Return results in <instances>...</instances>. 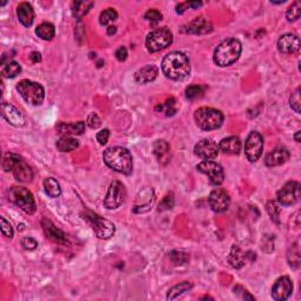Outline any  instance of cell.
I'll use <instances>...</instances> for the list:
<instances>
[{
  "label": "cell",
  "instance_id": "1",
  "mask_svg": "<svg viewBox=\"0 0 301 301\" xmlns=\"http://www.w3.org/2000/svg\"><path fill=\"white\" fill-rule=\"evenodd\" d=\"M162 70L167 78L184 80L191 72L190 60L182 52H171L163 59Z\"/></svg>",
  "mask_w": 301,
  "mask_h": 301
},
{
  "label": "cell",
  "instance_id": "2",
  "mask_svg": "<svg viewBox=\"0 0 301 301\" xmlns=\"http://www.w3.org/2000/svg\"><path fill=\"white\" fill-rule=\"evenodd\" d=\"M103 158L108 167L119 173L128 175L133 171V160L127 148L119 146L108 147L104 151Z\"/></svg>",
  "mask_w": 301,
  "mask_h": 301
},
{
  "label": "cell",
  "instance_id": "3",
  "mask_svg": "<svg viewBox=\"0 0 301 301\" xmlns=\"http://www.w3.org/2000/svg\"><path fill=\"white\" fill-rule=\"evenodd\" d=\"M243 46L242 43L235 38H228L225 39L216 46L214 51L213 60L216 65L220 67L231 66L234 64L236 60L239 59L240 54H242Z\"/></svg>",
  "mask_w": 301,
  "mask_h": 301
},
{
  "label": "cell",
  "instance_id": "4",
  "mask_svg": "<svg viewBox=\"0 0 301 301\" xmlns=\"http://www.w3.org/2000/svg\"><path fill=\"white\" fill-rule=\"evenodd\" d=\"M3 168L5 172H12L20 183H30L33 179V171L22 156L14 153H6L3 159Z\"/></svg>",
  "mask_w": 301,
  "mask_h": 301
},
{
  "label": "cell",
  "instance_id": "5",
  "mask_svg": "<svg viewBox=\"0 0 301 301\" xmlns=\"http://www.w3.org/2000/svg\"><path fill=\"white\" fill-rule=\"evenodd\" d=\"M194 119L196 125L204 131L216 130L223 125L224 114L222 111L215 110L211 107H202L198 108L194 113Z\"/></svg>",
  "mask_w": 301,
  "mask_h": 301
},
{
  "label": "cell",
  "instance_id": "6",
  "mask_svg": "<svg viewBox=\"0 0 301 301\" xmlns=\"http://www.w3.org/2000/svg\"><path fill=\"white\" fill-rule=\"evenodd\" d=\"M17 91L24 98V100L31 104V105H42L44 99H45V91H44L43 86L38 83L31 82V80L24 79L22 82H19L17 85Z\"/></svg>",
  "mask_w": 301,
  "mask_h": 301
},
{
  "label": "cell",
  "instance_id": "7",
  "mask_svg": "<svg viewBox=\"0 0 301 301\" xmlns=\"http://www.w3.org/2000/svg\"><path fill=\"white\" fill-rule=\"evenodd\" d=\"M173 42V33L167 27H160L148 33L145 45L148 52L155 53L166 49Z\"/></svg>",
  "mask_w": 301,
  "mask_h": 301
},
{
  "label": "cell",
  "instance_id": "8",
  "mask_svg": "<svg viewBox=\"0 0 301 301\" xmlns=\"http://www.w3.org/2000/svg\"><path fill=\"white\" fill-rule=\"evenodd\" d=\"M10 200L13 204L17 205L19 208L27 214H33L37 210L33 194L25 187L13 186L10 188Z\"/></svg>",
  "mask_w": 301,
  "mask_h": 301
},
{
  "label": "cell",
  "instance_id": "9",
  "mask_svg": "<svg viewBox=\"0 0 301 301\" xmlns=\"http://www.w3.org/2000/svg\"><path fill=\"white\" fill-rule=\"evenodd\" d=\"M84 218L91 224L95 235H97L99 239H108L114 234L115 226L113 223L110 222V220L104 219L102 216L93 213H88L84 216Z\"/></svg>",
  "mask_w": 301,
  "mask_h": 301
},
{
  "label": "cell",
  "instance_id": "10",
  "mask_svg": "<svg viewBox=\"0 0 301 301\" xmlns=\"http://www.w3.org/2000/svg\"><path fill=\"white\" fill-rule=\"evenodd\" d=\"M264 150V138L259 132L253 131L245 142V154L251 163L259 160Z\"/></svg>",
  "mask_w": 301,
  "mask_h": 301
},
{
  "label": "cell",
  "instance_id": "11",
  "mask_svg": "<svg viewBox=\"0 0 301 301\" xmlns=\"http://www.w3.org/2000/svg\"><path fill=\"white\" fill-rule=\"evenodd\" d=\"M126 196V191H125V186L120 183V182H115L112 183L110 185V188H108L106 198L104 200V205L107 210H115V208L120 207L125 200Z\"/></svg>",
  "mask_w": 301,
  "mask_h": 301
},
{
  "label": "cell",
  "instance_id": "12",
  "mask_svg": "<svg viewBox=\"0 0 301 301\" xmlns=\"http://www.w3.org/2000/svg\"><path fill=\"white\" fill-rule=\"evenodd\" d=\"M196 170H198L200 173L206 174L208 178H210V183L212 185H222L224 183L225 179V173L223 167L216 164L212 160H205V162H202L196 166Z\"/></svg>",
  "mask_w": 301,
  "mask_h": 301
},
{
  "label": "cell",
  "instance_id": "13",
  "mask_svg": "<svg viewBox=\"0 0 301 301\" xmlns=\"http://www.w3.org/2000/svg\"><path fill=\"white\" fill-rule=\"evenodd\" d=\"M155 203V194L152 187H144L135 196L133 212L134 213H146Z\"/></svg>",
  "mask_w": 301,
  "mask_h": 301
},
{
  "label": "cell",
  "instance_id": "14",
  "mask_svg": "<svg viewBox=\"0 0 301 301\" xmlns=\"http://www.w3.org/2000/svg\"><path fill=\"white\" fill-rule=\"evenodd\" d=\"M300 195V185L296 182H288L278 192V202L283 206H292L298 202Z\"/></svg>",
  "mask_w": 301,
  "mask_h": 301
},
{
  "label": "cell",
  "instance_id": "15",
  "mask_svg": "<svg viewBox=\"0 0 301 301\" xmlns=\"http://www.w3.org/2000/svg\"><path fill=\"white\" fill-rule=\"evenodd\" d=\"M208 204L212 210L216 213H224L228 210L231 204V196L224 188H215L211 192L210 198H208Z\"/></svg>",
  "mask_w": 301,
  "mask_h": 301
},
{
  "label": "cell",
  "instance_id": "16",
  "mask_svg": "<svg viewBox=\"0 0 301 301\" xmlns=\"http://www.w3.org/2000/svg\"><path fill=\"white\" fill-rule=\"evenodd\" d=\"M293 292V283L288 276H282L272 287V298L276 301H285Z\"/></svg>",
  "mask_w": 301,
  "mask_h": 301
},
{
  "label": "cell",
  "instance_id": "17",
  "mask_svg": "<svg viewBox=\"0 0 301 301\" xmlns=\"http://www.w3.org/2000/svg\"><path fill=\"white\" fill-rule=\"evenodd\" d=\"M194 153L199 158L205 160H211L216 158L219 153V146L211 139H203L196 144L194 147Z\"/></svg>",
  "mask_w": 301,
  "mask_h": 301
},
{
  "label": "cell",
  "instance_id": "18",
  "mask_svg": "<svg viewBox=\"0 0 301 301\" xmlns=\"http://www.w3.org/2000/svg\"><path fill=\"white\" fill-rule=\"evenodd\" d=\"M2 115L12 126L22 127L25 125V118L17 107L7 103L2 104Z\"/></svg>",
  "mask_w": 301,
  "mask_h": 301
},
{
  "label": "cell",
  "instance_id": "19",
  "mask_svg": "<svg viewBox=\"0 0 301 301\" xmlns=\"http://www.w3.org/2000/svg\"><path fill=\"white\" fill-rule=\"evenodd\" d=\"M290 152L286 147H276L265 156V165L268 167L284 165L290 159Z\"/></svg>",
  "mask_w": 301,
  "mask_h": 301
},
{
  "label": "cell",
  "instance_id": "20",
  "mask_svg": "<svg viewBox=\"0 0 301 301\" xmlns=\"http://www.w3.org/2000/svg\"><path fill=\"white\" fill-rule=\"evenodd\" d=\"M42 227H43L44 232H45L47 238L51 239L52 242H54L57 244H62V245H65L67 243L65 233H64L62 230H59V228L55 226V225L52 223L51 220L43 218L42 219Z\"/></svg>",
  "mask_w": 301,
  "mask_h": 301
},
{
  "label": "cell",
  "instance_id": "21",
  "mask_svg": "<svg viewBox=\"0 0 301 301\" xmlns=\"http://www.w3.org/2000/svg\"><path fill=\"white\" fill-rule=\"evenodd\" d=\"M278 49L282 53L292 54L300 50V40L292 33L284 34L278 40Z\"/></svg>",
  "mask_w": 301,
  "mask_h": 301
},
{
  "label": "cell",
  "instance_id": "22",
  "mask_svg": "<svg viewBox=\"0 0 301 301\" xmlns=\"http://www.w3.org/2000/svg\"><path fill=\"white\" fill-rule=\"evenodd\" d=\"M212 30H213L212 24L205 18L199 17L195 18L193 22H191L190 24H187L186 29L184 30V32L191 34H206L212 32Z\"/></svg>",
  "mask_w": 301,
  "mask_h": 301
},
{
  "label": "cell",
  "instance_id": "23",
  "mask_svg": "<svg viewBox=\"0 0 301 301\" xmlns=\"http://www.w3.org/2000/svg\"><path fill=\"white\" fill-rule=\"evenodd\" d=\"M243 144L239 136H228V138L223 139L219 144V150L223 151L226 154L238 155L242 152Z\"/></svg>",
  "mask_w": 301,
  "mask_h": 301
},
{
  "label": "cell",
  "instance_id": "24",
  "mask_svg": "<svg viewBox=\"0 0 301 301\" xmlns=\"http://www.w3.org/2000/svg\"><path fill=\"white\" fill-rule=\"evenodd\" d=\"M251 256V253H245L242 251V248L238 247V246H233L231 250L230 255H228V263L233 268H236V270H239V268H242L245 263H246L247 258H250ZM251 258L254 260L255 256Z\"/></svg>",
  "mask_w": 301,
  "mask_h": 301
},
{
  "label": "cell",
  "instance_id": "25",
  "mask_svg": "<svg viewBox=\"0 0 301 301\" xmlns=\"http://www.w3.org/2000/svg\"><path fill=\"white\" fill-rule=\"evenodd\" d=\"M159 70L155 65H147L135 72L134 78L139 84H147L153 82L158 77Z\"/></svg>",
  "mask_w": 301,
  "mask_h": 301
},
{
  "label": "cell",
  "instance_id": "26",
  "mask_svg": "<svg viewBox=\"0 0 301 301\" xmlns=\"http://www.w3.org/2000/svg\"><path fill=\"white\" fill-rule=\"evenodd\" d=\"M86 124L84 122H78V123H59L57 125V131L58 133L68 135V134H74V135H80L85 132Z\"/></svg>",
  "mask_w": 301,
  "mask_h": 301
},
{
  "label": "cell",
  "instance_id": "27",
  "mask_svg": "<svg viewBox=\"0 0 301 301\" xmlns=\"http://www.w3.org/2000/svg\"><path fill=\"white\" fill-rule=\"evenodd\" d=\"M17 14L20 23H22L24 26L29 27L33 24L34 11L33 7H32L29 3L19 4V6L17 7Z\"/></svg>",
  "mask_w": 301,
  "mask_h": 301
},
{
  "label": "cell",
  "instance_id": "28",
  "mask_svg": "<svg viewBox=\"0 0 301 301\" xmlns=\"http://www.w3.org/2000/svg\"><path fill=\"white\" fill-rule=\"evenodd\" d=\"M153 152L156 158H158V162L163 164V165L170 162L171 147L165 140H156L153 144Z\"/></svg>",
  "mask_w": 301,
  "mask_h": 301
},
{
  "label": "cell",
  "instance_id": "29",
  "mask_svg": "<svg viewBox=\"0 0 301 301\" xmlns=\"http://www.w3.org/2000/svg\"><path fill=\"white\" fill-rule=\"evenodd\" d=\"M179 110L178 102L174 98H168L166 102L159 104L158 106L155 107L156 113L165 115V117H172Z\"/></svg>",
  "mask_w": 301,
  "mask_h": 301
},
{
  "label": "cell",
  "instance_id": "30",
  "mask_svg": "<svg viewBox=\"0 0 301 301\" xmlns=\"http://www.w3.org/2000/svg\"><path fill=\"white\" fill-rule=\"evenodd\" d=\"M79 143L77 139L72 138L71 135H63L57 142V147L60 152H71L78 148Z\"/></svg>",
  "mask_w": 301,
  "mask_h": 301
},
{
  "label": "cell",
  "instance_id": "31",
  "mask_svg": "<svg viewBox=\"0 0 301 301\" xmlns=\"http://www.w3.org/2000/svg\"><path fill=\"white\" fill-rule=\"evenodd\" d=\"M193 287V284L190 282H184L179 285H175L174 287H172L170 291L167 293V300H174L176 298H179L180 295H183L184 293H186L188 291L192 290Z\"/></svg>",
  "mask_w": 301,
  "mask_h": 301
},
{
  "label": "cell",
  "instance_id": "32",
  "mask_svg": "<svg viewBox=\"0 0 301 301\" xmlns=\"http://www.w3.org/2000/svg\"><path fill=\"white\" fill-rule=\"evenodd\" d=\"M94 4L92 2H74L72 3V14L75 18L82 19L84 15L88 13Z\"/></svg>",
  "mask_w": 301,
  "mask_h": 301
},
{
  "label": "cell",
  "instance_id": "33",
  "mask_svg": "<svg viewBox=\"0 0 301 301\" xmlns=\"http://www.w3.org/2000/svg\"><path fill=\"white\" fill-rule=\"evenodd\" d=\"M35 33H37L38 37L42 38L43 40H51L54 37L55 29L54 26L50 23H43L37 27Z\"/></svg>",
  "mask_w": 301,
  "mask_h": 301
},
{
  "label": "cell",
  "instance_id": "34",
  "mask_svg": "<svg viewBox=\"0 0 301 301\" xmlns=\"http://www.w3.org/2000/svg\"><path fill=\"white\" fill-rule=\"evenodd\" d=\"M44 188H45V192L52 198H58V196L62 194V188H60V185L57 180L53 178H46L44 180Z\"/></svg>",
  "mask_w": 301,
  "mask_h": 301
},
{
  "label": "cell",
  "instance_id": "35",
  "mask_svg": "<svg viewBox=\"0 0 301 301\" xmlns=\"http://www.w3.org/2000/svg\"><path fill=\"white\" fill-rule=\"evenodd\" d=\"M20 72H22V66H20L18 63L11 62L3 67L2 74L5 78H14L17 77Z\"/></svg>",
  "mask_w": 301,
  "mask_h": 301
},
{
  "label": "cell",
  "instance_id": "36",
  "mask_svg": "<svg viewBox=\"0 0 301 301\" xmlns=\"http://www.w3.org/2000/svg\"><path fill=\"white\" fill-rule=\"evenodd\" d=\"M117 18H118L117 11L113 10V9H107V10L102 12V14H100V18H99V22H100V24H102V25H108L110 23L115 22Z\"/></svg>",
  "mask_w": 301,
  "mask_h": 301
},
{
  "label": "cell",
  "instance_id": "37",
  "mask_svg": "<svg viewBox=\"0 0 301 301\" xmlns=\"http://www.w3.org/2000/svg\"><path fill=\"white\" fill-rule=\"evenodd\" d=\"M301 13V6L299 2H294L292 5L288 7L286 12V18L288 22H296L300 18Z\"/></svg>",
  "mask_w": 301,
  "mask_h": 301
},
{
  "label": "cell",
  "instance_id": "38",
  "mask_svg": "<svg viewBox=\"0 0 301 301\" xmlns=\"http://www.w3.org/2000/svg\"><path fill=\"white\" fill-rule=\"evenodd\" d=\"M287 259H288V263H290V265H291V267H294V268H298L299 267V264H300V251H299V246H298V245H294L292 250L290 252H288Z\"/></svg>",
  "mask_w": 301,
  "mask_h": 301
},
{
  "label": "cell",
  "instance_id": "39",
  "mask_svg": "<svg viewBox=\"0 0 301 301\" xmlns=\"http://www.w3.org/2000/svg\"><path fill=\"white\" fill-rule=\"evenodd\" d=\"M205 88L200 85H191L186 88V98L190 100L198 99L203 97Z\"/></svg>",
  "mask_w": 301,
  "mask_h": 301
},
{
  "label": "cell",
  "instance_id": "40",
  "mask_svg": "<svg viewBox=\"0 0 301 301\" xmlns=\"http://www.w3.org/2000/svg\"><path fill=\"white\" fill-rule=\"evenodd\" d=\"M266 208H267L268 214H270L273 222L279 224L280 223V210H279V207L276 206V204L274 202H268L266 205Z\"/></svg>",
  "mask_w": 301,
  "mask_h": 301
},
{
  "label": "cell",
  "instance_id": "41",
  "mask_svg": "<svg viewBox=\"0 0 301 301\" xmlns=\"http://www.w3.org/2000/svg\"><path fill=\"white\" fill-rule=\"evenodd\" d=\"M170 258L172 259V262H173L174 265H184L188 262L190 256H188L186 253L174 251L170 254Z\"/></svg>",
  "mask_w": 301,
  "mask_h": 301
},
{
  "label": "cell",
  "instance_id": "42",
  "mask_svg": "<svg viewBox=\"0 0 301 301\" xmlns=\"http://www.w3.org/2000/svg\"><path fill=\"white\" fill-rule=\"evenodd\" d=\"M290 104L292 110L295 111V113H300V107H301V99H300V88H296L294 93H292L290 98Z\"/></svg>",
  "mask_w": 301,
  "mask_h": 301
},
{
  "label": "cell",
  "instance_id": "43",
  "mask_svg": "<svg viewBox=\"0 0 301 301\" xmlns=\"http://www.w3.org/2000/svg\"><path fill=\"white\" fill-rule=\"evenodd\" d=\"M173 206H174V198H173V194L170 193V194H167L166 196H164V199L162 200V202H160L159 211L171 210V208Z\"/></svg>",
  "mask_w": 301,
  "mask_h": 301
},
{
  "label": "cell",
  "instance_id": "44",
  "mask_svg": "<svg viewBox=\"0 0 301 301\" xmlns=\"http://www.w3.org/2000/svg\"><path fill=\"white\" fill-rule=\"evenodd\" d=\"M0 223H2V233L3 235L5 236L7 239H12V236H13V228H12L11 224L7 222V220L2 216L0 218Z\"/></svg>",
  "mask_w": 301,
  "mask_h": 301
},
{
  "label": "cell",
  "instance_id": "45",
  "mask_svg": "<svg viewBox=\"0 0 301 301\" xmlns=\"http://www.w3.org/2000/svg\"><path fill=\"white\" fill-rule=\"evenodd\" d=\"M144 17H145V19L151 23H158L163 19V14L160 13L158 10L152 9V10H148Z\"/></svg>",
  "mask_w": 301,
  "mask_h": 301
},
{
  "label": "cell",
  "instance_id": "46",
  "mask_svg": "<svg viewBox=\"0 0 301 301\" xmlns=\"http://www.w3.org/2000/svg\"><path fill=\"white\" fill-rule=\"evenodd\" d=\"M233 292L235 293L236 295L240 296V298H242V299H245V300H247V299L248 300H254V296L251 295L250 293H248L246 290H245V288L243 286H235L233 288Z\"/></svg>",
  "mask_w": 301,
  "mask_h": 301
},
{
  "label": "cell",
  "instance_id": "47",
  "mask_svg": "<svg viewBox=\"0 0 301 301\" xmlns=\"http://www.w3.org/2000/svg\"><path fill=\"white\" fill-rule=\"evenodd\" d=\"M87 125L90 126L91 128H93V130H95V128H98V127H100V125H102V119L98 117V114L92 113V114L88 115Z\"/></svg>",
  "mask_w": 301,
  "mask_h": 301
},
{
  "label": "cell",
  "instance_id": "48",
  "mask_svg": "<svg viewBox=\"0 0 301 301\" xmlns=\"http://www.w3.org/2000/svg\"><path fill=\"white\" fill-rule=\"evenodd\" d=\"M22 245H23V247L25 248V250H29V251H33L38 247L37 240H34L33 238H30V236L24 238L23 242H22Z\"/></svg>",
  "mask_w": 301,
  "mask_h": 301
},
{
  "label": "cell",
  "instance_id": "49",
  "mask_svg": "<svg viewBox=\"0 0 301 301\" xmlns=\"http://www.w3.org/2000/svg\"><path fill=\"white\" fill-rule=\"evenodd\" d=\"M108 138H110V131H108L107 128L98 132L97 140L99 142L100 145H105V144L108 142Z\"/></svg>",
  "mask_w": 301,
  "mask_h": 301
},
{
  "label": "cell",
  "instance_id": "50",
  "mask_svg": "<svg viewBox=\"0 0 301 301\" xmlns=\"http://www.w3.org/2000/svg\"><path fill=\"white\" fill-rule=\"evenodd\" d=\"M115 58H117L119 62H125L126 58H127V50L126 47H119V49L117 50V52H115Z\"/></svg>",
  "mask_w": 301,
  "mask_h": 301
},
{
  "label": "cell",
  "instance_id": "51",
  "mask_svg": "<svg viewBox=\"0 0 301 301\" xmlns=\"http://www.w3.org/2000/svg\"><path fill=\"white\" fill-rule=\"evenodd\" d=\"M188 9V4L187 2L186 3H182L179 4V5H176V13L178 14H183L185 11H186Z\"/></svg>",
  "mask_w": 301,
  "mask_h": 301
},
{
  "label": "cell",
  "instance_id": "52",
  "mask_svg": "<svg viewBox=\"0 0 301 301\" xmlns=\"http://www.w3.org/2000/svg\"><path fill=\"white\" fill-rule=\"evenodd\" d=\"M31 59L33 63H39L40 60H42V54H40L39 52H33V53L31 54Z\"/></svg>",
  "mask_w": 301,
  "mask_h": 301
},
{
  "label": "cell",
  "instance_id": "53",
  "mask_svg": "<svg viewBox=\"0 0 301 301\" xmlns=\"http://www.w3.org/2000/svg\"><path fill=\"white\" fill-rule=\"evenodd\" d=\"M187 4H188V7H192V9H198V7L203 5V3L200 2H187Z\"/></svg>",
  "mask_w": 301,
  "mask_h": 301
},
{
  "label": "cell",
  "instance_id": "54",
  "mask_svg": "<svg viewBox=\"0 0 301 301\" xmlns=\"http://www.w3.org/2000/svg\"><path fill=\"white\" fill-rule=\"evenodd\" d=\"M115 32H117V27H115V26H110V27H108V29H107V33L110 34V35L114 34Z\"/></svg>",
  "mask_w": 301,
  "mask_h": 301
},
{
  "label": "cell",
  "instance_id": "55",
  "mask_svg": "<svg viewBox=\"0 0 301 301\" xmlns=\"http://www.w3.org/2000/svg\"><path fill=\"white\" fill-rule=\"evenodd\" d=\"M300 133H301V132L298 131V132H296V133H295V135H294V139H295V142H296V143H300Z\"/></svg>",
  "mask_w": 301,
  "mask_h": 301
}]
</instances>
